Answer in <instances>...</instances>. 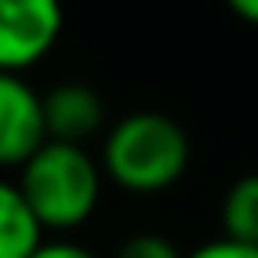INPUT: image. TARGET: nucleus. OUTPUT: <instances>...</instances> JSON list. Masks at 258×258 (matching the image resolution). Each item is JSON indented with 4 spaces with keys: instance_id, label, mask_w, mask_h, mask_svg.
Listing matches in <instances>:
<instances>
[{
    "instance_id": "obj_1",
    "label": "nucleus",
    "mask_w": 258,
    "mask_h": 258,
    "mask_svg": "<svg viewBox=\"0 0 258 258\" xmlns=\"http://www.w3.org/2000/svg\"><path fill=\"white\" fill-rule=\"evenodd\" d=\"M191 159L187 135L177 120L163 113H131L124 117L103 145V170L124 191L156 195L173 187Z\"/></svg>"
},
{
    "instance_id": "obj_2",
    "label": "nucleus",
    "mask_w": 258,
    "mask_h": 258,
    "mask_svg": "<svg viewBox=\"0 0 258 258\" xmlns=\"http://www.w3.org/2000/svg\"><path fill=\"white\" fill-rule=\"evenodd\" d=\"M18 191L43 230H75L89 223L103 195V170L82 145L46 142L25 166Z\"/></svg>"
},
{
    "instance_id": "obj_3",
    "label": "nucleus",
    "mask_w": 258,
    "mask_h": 258,
    "mask_svg": "<svg viewBox=\"0 0 258 258\" xmlns=\"http://www.w3.org/2000/svg\"><path fill=\"white\" fill-rule=\"evenodd\" d=\"M64 29L60 0H0V71L22 75L39 64Z\"/></svg>"
},
{
    "instance_id": "obj_4",
    "label": "nucleus",
    "mask_w": 258,
    "mask_h": 258,
    "mask_svg": "<svg viewBox=\"0 0 258 258\" xmlns=\"http://www.w3.org/2000/svg\"><path fill=\"white\" fill-rule=\"evenodd\" d=\"M46 142L43 96L22 75L0 71V166H25Z\"/></svg>"
},
{
    "instance_id": "obj_5",
    "label": "nucleus",
    "mask_w": 258,
    "mask_h": 258,
    "mask_svg": "<svg viewBox=\"0 0 258 258\" xmlns=\"http://www.w3.org/2000/svg\"><path fill=\"white\" fill-rule=\"evenodd\" d=\"M103 99L96 89L82 82L57 85L53 92L43 96V117H46V138L64 142V145H82L89 135L103 127Z\"/></svg>"
},
{
    "instance_id": "obj_6",
    "label": "nucleus",
    "mask_w": 258,
    "mask_h": 258,
    "mask_svg": "<svg viewBox=\"0 0 258 258\" xmlns=\"http://www.w3.org/2000/svg\"><path fill=\"white\" fill-rule=\"evenodd\" d=\"M43 247V226L18 184L0 180V258H32Z\"/></svg>"
},
{
    "instance_id": "obj_7",
    "label": "nucleus",
    "mask_w": 258,
    "mask_h": 258,
    "mask_svg": "<svg viewBox=\"0 0 258 258\" xmlns=\"http://www.w3.org/2000/svg\"><path fill=\"white\" fill-rule=\"evenodd\" d=\"M223 237L258 247V173L240 177L223 198Z\"/></svg>"
},
{
    "instance_id": "obj_8",
    "label": "nucleus",
    "mask_w": 258,
    "mask_h": 258,
    "mask_svg": "<svg viewBox=\"0 0 258 258\" xmlns=\"http://www.w3.org/2000/svg\"><path fill=\"white\" fill-rule=\"evenodd\" d=\"M117 258H180V251L159 233H138L120 244Z\"/></svg>"
},
{
    "instance_id": "obj_9",
    "label": "nucleus",
    "mask_w": 258,
    "mask_h": 258,
    "mask_svg": "<svg viewBox=\"0 0 258 258\" xmlns=\"http://www.w3.org/2000/svg\"><path fill=\"white\" fill-rule=\"evenodd\" d=\"M187 258H258V247H254V244L230 240V237H219V240L202 244V247H198V251H191Z\"/></svg>"
},
{
    "instance_id": "obj_10",
    "label": "nucleus",
    "mask_w": 258,
    "mask_h": 258,
    "mask_svg": "<svg viewBox=\"0 0 258 258\" xmlns=\"http://www.w3.org/2000/svg\"><path fill=\"white\" fill-rule=\"evenodd\" d=\"M32 258H96L89 247L82 244H71V240H53V244H43Z\"/></svg>"
},
{
    "instance_id": "obj_11",
    "label": "nucleus",
    "mask_w": 258,
    "mask_h": 258,
    "mask_svg": "<svg viewBox=\"0 0 258 258\" xmlns=\"http://www.w3.org/2000/svg\"><path fill=\"white\" fill-rule=\"evenodd\" d=\"M226 4H230V11H233L237 18L258 25V0H226Z\"/></svg>"
}]
</instances>
